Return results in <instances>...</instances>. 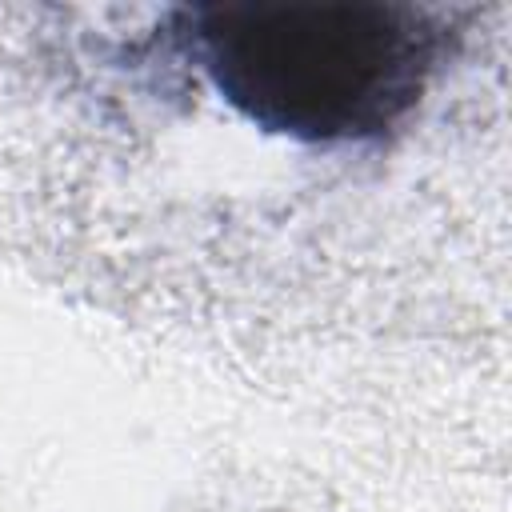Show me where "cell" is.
<instances>
[{
	"instance_id": "6da1fadb",
	"label": "cell",
	"mask_w": 512,
	"mask_h": 512,
	"mask_svg": "<svg viewBox=\"0 0 512 512\" xmlns=\"http://www.w3.org/2000/svg\"><path fill=\"white\" fill-rule=\"evenodd\" d=\"M196 44L248 120L300 140H364L420 100L444 28L408 4H220L196 16Z\"/></svg>"
}]
</instances>
